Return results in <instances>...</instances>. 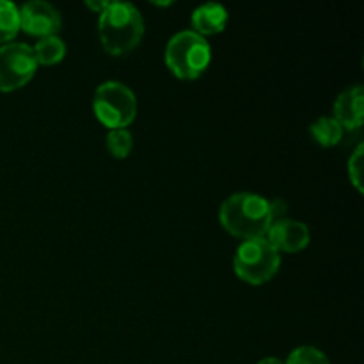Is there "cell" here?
Listing matches in <instances>:
<instances>
[{
	"instance_id": "e0dca14e",
	"label": "cell",
	"mask_w": 364,
	"mask_h": 364,
	"mask_svg": "<svg viewBox=\"0 0 364 364\" xmlns=\"http://www.w3.org/2000/svg\"><path fill=\"white\" fill-rule=\"evenodd\" d=\"M109 4H110V0H103V2H92V0H89L87 4H85V6L89 7V9L91 11H95V13H98V14H102L103 11L107 9V7H109Z\"/></svg>"
},
{
	"instance_id": "8fae6325",
	"label": "cell",
	"mask_w": 364,
	"mask_h": 364,
	"mask_svg": "<svg viewBox=\"0 0 364 364\" xmlns=\"http://www.w3.org/2000/svg\"><path fill=\"white\" fill-rule=\"evenodd\" d=\"M309 134H311L313 141L318 146H322V148H334V146H338L341 142L345 130L334 117L323 116L318 117L309 127Z\"/></svg>"
},
{
	"instance_id": "7c38bea8",
	"label": "cell",
	"mask_w": 364,
	"mask_h": 364,
	"mask_svg": "<svg viewBox=\"0 0 364 364\" xmlns=\"http://www.w3.org/2000/svg\"><path fill=\"white\" fill-rule=\"evenodd\" d=\"M32 53H34L38 66L39 64L41 66H53V64H59L66 57V43L59 36L43 38L32 46Z\"/></svg>"
},
{
	"instance_id": "3957f363",
	"label": "cell",
	"mask_w": 364,
	"mask_h": 364,
	"mask_svg": "<svg viewBox=\"0 0 364 364\" xmlns=\"http://www.w3.org/2000/svg\"><path fill=\"white\" fill-rule=\"evenodd\" d=\"M166 66L180 80H196L212 63V46L206 38L192 31L174 34L166 46Z\"/></svg>"
},
{
	"instance_id": "277c9868",
	"label": "cell",
	"mask_w": 364,
	"mask_h": 364,
	"mask_svg": "<svg viewBox=\"0 0 364 364\" xmlns=\"http://www.w3.org/2000/svg\"><path fill=\"white\" fill-rule=\"evenodd\" d=\"M233 269L240 281L251 287H262L279 272L281 256L265 237L251 238L238 245Z\"/></svg>"
},
{
	"instance_id": "4fadbf2b",
	"label": "cell",
	"mask_w": 364,
	"mask_h": 364,
	"mask_svg": "<svg viewBox=\"0 0 364 364\" xmlns=\"http://www.w3.org/2000/svg\"><path fill=\"white\" fill-rule=\"evenodd\" d=\"M20 32V11L16 4L0 0V46L13 43Z\"/></svg>"
},
{
	"instance_id": "5bb4252c",
	"label": "cell",
	"mask_w": 364,
	"mask_h": 364,
	"mask_svg": "<svg viewBox=\"0 0 364 364\" xmlns=\"http://www.w3.org/2000/svg\"><path fill=\"white\" fill-rule=\"evenodd\" d=\"M132 148H134V137H132V134L127 128L109 130V134H107V149H109V153L114 159H128V155L132 153Z\"/></svg>"
},
{
	"instance_id": "52a82bcc",
	"label": "cell",
	"mask_w": 364,
	"mask_h": 364,
	"mask_svg": "<svg viewBox=\"0 0 364 364\" xmlns=\"http://www.w3.org/2000/svg\"><path fill=\"white\" fill-rule=\"evenodd\" d=\"M20 11V31L36 38L57 36L63 28V16L55 6L45 0H32L18 7Z\"/></svg>"
},
{
	"instance_id": "2e32d148",
	"label": "cell",
	"mask_w": 364,
	"mask_h": 364,
	"mask_svg": "<svg viewBox=\"0 0 364 364\" xmlns=\"http://www.w3.org/2000/svg\"><path fill=\"white\" fill-rule=\"evenodd\" d=\"M363 153L364 148L363 144H359L355 148V151L352 153L350 160H348V178H350V183L358 188V192H363V183H361V176H363Z\"/></svg>"
},
{
	"instance_id": "30bf717a",
	"label": "cell",
	"mask_w": 364,
	"mask_h": 364,
	"mask_svg": "<svg viewBox=\"0 0 364 364\" xmlns=\"http://www.w3.org/2000/svg\"><path fill=\"white\" fill-rule=\"evenodd\" d=\"M228 20H230V14L224 6L215 2L203 4L198 9H194L191 16L192 32L203 36V38L220 34L226 31Z\"/></svg>"
},
{
	"instance_id": "6da1fadb",
	"label": "cell",
	"mask_w": 364,
	"mask_h": 364,
	"mask_svg": "<svg viewBox=\"0 0 364 364\" xmlns=\"http://www.w3.org/2000/svg\"><path fill=\"white\" fill-rule=\"evenodd\" d=\"M272 220L269 199L255 192L231 194L219 210L223 230L242 240L265 237Z\"/></svg>"
},
{
	"instance_id": "ba28073f",
	"label": "cell",
	"mask_w": 364,
	"mask_h": 364,
	"mask_svg": "<svg viewBox=\"0 0 364 364\" xmlns=\"http://www.w3.org/2000/svg\"><path fill=\"white\" fill-rule=\"evenodd\" d=\"M265 238L277 252H299L308 247L311 233L304 223L284 217L270 224Z\"/></svg>"
},
{
	"instance_id": "ac0fdd59",
	"label": "cell",
	"mask_w": 364,
	"mask_h": 364,
	"mask_svg": "<svg viewBox=\"0 0 364 364\" xmlns=\"http://www.w3.org/2000/svg\"><path fill=\"white\" fill-rule=\"evenodd\" d=\"M258 364H284V363L277 358H265L262 359V361H258Z\"/></svg>"
},
{
	"instance_id": "9a60e30c",
	"label": "cell",
	"mask_w": 364,
	"mask_h": 364,
	"mask_svg": "<svg viewBox=\"0 0 364 364\" xmlns=\"http://www.w3.org/2000/svg\"><path fill=\"white\" fill-rule=\"evenodd\" d=\"M284 364H331L327 355L315 347H297L290 355H288Z\"/></svg>"
},
{
	"instance_id": "9c48e42d",
	"label": "cell",
	"mask_w": 364,
	"mask_h": 364,
	"mask_svg": "<svg viewBox=\"0 0 364 364\" xmlns=\"http://www.w3.org/2000/svg\"><path fill=\"white\" fill-rule=\"evenodd\" d=\"M333 117L343 130L354 132L363 127L364 121V89L363 85H352L340 92L333 107Z\"/></svg>"
},
{
	"instance_id": "7a4b0ae2",
	"label": "cell",
	"mask_w": 364,
	"mask_h": 364,
	"mask_svg": "<svg viewBox=\"0 0 364 364\" xmlns=\"http://www.w3.org/2000/svg\"><path fill=\"white\" fill-rule=\"evenodd\" d=\"M100 41L109 55H127L137 48L144 36V20L134 4L110 2L100 14Z\"/></svg>"
},
{
	"instance_id": "5b68a950",
	"label": "cell",
	"mask_w": 364,
	"mask_h": 364,
	"mask_svg": "<svg viewBox=\"0 0 364 364\" xmlns=\"http://www.w3.org/2000/svg\"><path fill=\"white\" fill-rule=\"evenodd\" d=\"M92 110L103 127L109 130H121L130 127L137 117V98L123 82H103L95 91Z\"/></svg>"
},
{
	"instance_id": "8992f818",
	"label": "cell",
	"mask_w": 364,
	"mask_h": 364,
	"mask_svg": "<svg viewBox=\"0 0 364 364\" xmlns=\"http://www.w3.org/2000/svg\"><path fill=\"white\" fill-rule=\"evenodd\" d=\"M38 71L32 46L7 43L0 46V92H13L25 87Z\"/></svg>"
}]
</instances>
